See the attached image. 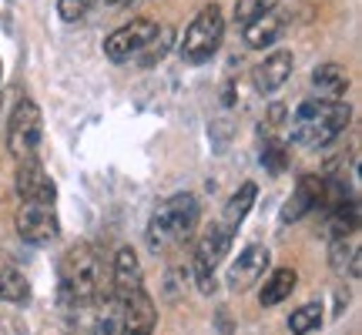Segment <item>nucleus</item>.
Here are the masks:
<instances>
[{
	"mask_svg": "<svg viewBox=\"0 0 362 335\" xmlns=\"http://www.w3.org/2000/svg\"><path fill=\"white\" fill-rule=\"evenodd\" d=\"M44 138V117H40L37 101L30 98H21L13 104L11 121H7V151H11L17 161L37 155V144Z\"/></svg>",
	"mask_w": 362,
	"mask_h": 335,
	"instance_id": "nucleus-6",
	"label": "nucleus"
},
{
	"mask_svg": "<svg viewBox=\"0 0 362 335\" xmlns=\"http://www.w3.org/2000/svg\"><path fill=\"white\" fill-rule=\"evenodd\" d=\"M296 285H298V271L296 269H275L269 275V282L262 285V292H259L262 309H275V305H282L285 298L296 292Z\"/></svg>",
	"mask_w": 362,
	"mask_h": 335,
	"instance_id": "nucleus-18",
	"label": "nucleus"
},
{
	"mask_svg": "<svg viewBox=\"0 0 362 335\" xmlns=\"http://www.w3.org/2000/svg\"><path fill=\"white\" fill-rule=\"evenodd\" d=\"M279 7V0H238L235 4V20L245 27L248 20H255V17H262L265 11H275Z\"/></svg>",
	"mask_w": 362,
	"mask_h": 335,
	"instance_id": "nucleus-23",
	"label": "nucleus"
},
{
	"mask_svg": "<svg viewBox=\"0 0 362 335\" xmlns=\"http://www.w3.org/2000/svg\"><path fill=\"white\" fill-rule=\"evenodd\" d=\"M198 218H202L198 198L188 192L175 194V198H168V201L151 215V221H148V245L155 248V252H165V248H171V245L192 242L194 232H198Z\"/></svg>",
	"mask_w": 362,
	"mask_h": 335,
	"instance_id": "nucleus-3",
	"label": "nucleus"
},
{
	"mask_svg": "<svg viewBox=\"0 0 362 335\" xmlns=\"http://www.w3.org/2000/svg\"><path fill=\"white\" fill-rule=\"evenodd\" d=\"M285 27H288L285 13L265 11L262 17H255V20H248V24L242 27V37H245L248 47H255V51H265V47H275V44L282 40Z\"/></svg>",
	"mask_w": 362,
	"mask_h": 335,
	"instance_id": "nucleus-16",
	"label": "nucleus"
},
{
	"mask_svg": "<svg viewBox=\"0 0 362 335\" xmlns=\"http://www.w3.org/2000/svg\"><path fill=\"white\" fill-rule=\"evenodd\" d=\"M171 47H175V30H171L168 24H165V27H158V30H155V37H151L148 44H144L141 54H138L134 61H141L144 67H155L158 61H161V57H165V54L171 51Z\"/></svg>",
	"mask_w": 362,
	"mask_h": 335,
	"instance_id": "nucleus-21",
	"label": "nucleus"
},
{
	"mask_svg": "<svg viewBox=\"0 0 362 335\" xmlns=\"http://www.w3.org/2000/svg\"><path fill=\"white\" fill-rule=\"evenodd\" d=\"M17 194H21V201H34V205H54L57 201V184L44 171L37 155L17 161Z\"/></svg>",
	"mask_w": 362,
	"mask_h": 335,
	"instance_id": "nucleus-11",
	"label": "nucleus"
},
{
	"mask_svg": "<svg viewBox=\"0 0 362 335\" xmlns=\"http://www.w3.org/2000/svg\"><path fill=\"white\" fill-rule=\"evenodd\" d=\"M61 298L71 305H90L104 292V261L98 248L81 242L61 258Z\"/></svg>",
	"mask_w": 362,
	"mask_h": 335,
	"instance_id": "nucleus-2",
	"label": "nucleus"
},
{
	"mask_svg": "<svg viewBox=\"0 0 362 335\" xmlns=\"http://www.w3.org/2000/svg\"><path fill=\"white\" fill-rule=\"evenodd\" d=\"M17 235L30 242V245H47L54 238H61V221L54 205H34L24 201L17 208Z\"/></svg>",
	"mask_w": 362,
	"mask_h": 335,
	"instance_id": "nucleus-8",
	"label": "nucleus"
},
{
	"mask_svg": "<svg viewBox=\"0 0 362 335\" xmlns=\"http://www.w3.org/2000/svg\"><path fill=\"white\" fill-rule=\"evenodd\" d=\"M0 302H13V305H24L30 302V285L17 269L0 265Z\"/></svg>",
	"mask_w": 362,
	"mask_h": 335,
	"instance_id": "nucleus-20",
	"label": "nucleus"
},
{
	"mask_svg": "<svg viewBox=\"0 0 362 335\" xmlns=\"http://www.w3.org/2000/svg\"><path fill=\"white\" fill-rule=\"evenodd\" d=\"M265 269H269V248L248 245L245 252H242V255L228 265V288L242 295V292H248L252 285L259 282Z\"/></svg>",
	"mask_w": 362,
	"mask_h": 335,
	"instance_id": "nucleus-12",
	"label": "nucleus"
},
{
	"mask_svg": "<svg viewBox=\"0 0 362 335\" xmlns=\"http://www.w3.org/2000/svg\"><path fill=\"white\" fill-rule=\"evenodd\" d=\"M322 305L319 302H305V305H298L292 315H288V329L292 335H312L319 325H322Z\"/></svg>",
	"mask_w": 362,
	"mask_h": 335,
	"instance_id": "nucleus-22",
	"label": "nucleus"
},
{
	"mask_svg": "<svg viewBox=\"0 0 362 335\" xmlns=\"http://www.w3.org/2000/svg\"><path fill=\"white\" fill-rule=\"evenodd\" d=\"M221 37H225V13H221L218 4H205L194 13L192 24L185 27L178 51L188 64H205L218 54Z\"/></svg>",
	"mask_w": 362,
	"mask_h": 335,
	"instance_id": "nucleus-4",
	"label": "nucleus"
},
{
	"mask_svg": "<svg viewBox=\"0 0 362 335\" xmlns=\"http://www.w3.org/2000/svg\"><path fill=\"white\" fill-rule=\"evenodd\" d=\"M111 4H115V7H121V4H131V0H111Z\"/></svg>",
	"mask_w": 362,
	"mask_h": 335,
	"instance_id": "nucleus-26",
	"label": "nucleus"
},
{
	"mask_svg": "<svg viewBox=\"0 0 362 335\" xmlns=\"http://www.w3.org/2000/svg\"><path fill=\"white\" fill-rule=\"evenodd\" d=\"M312 90L325 101H342L349 90V71L342 64H319L312 71Z\"/></svg>",
	"mask_w": 362,
	"mask_h": 335,
	"instance_id": "nucleus-17",
	"label": "nucleus"
},
{
	"mask_svg": "<svg viewBox=\"0 0 362 335\" xmlns=\"http://www.w3.org/2000/svg\"><path fill=\"white\" fill-rule=\"evenodd\" d=\"M349 117H352V107L346 101H302L292 111V124H288V134H292V144L298 148H325L332 144L349 128Z\"/></svg>",
	"mask_w": 362,
	"mask_h": 335,
	"instance_id": "nucleus-1",
	"label": "nucleus"
},
{
	"mask_svg": "<svg viewBox=\"0 0 362 335\" xmlns=\"http://www.w3.org/2000/svg\"><path fill=\"white\" fill-rule=\"evenodd\" d=\"M329 265H332V271H336V275H349L352 282H359V275H362V242H359V232L332 238V245H329Z\"/></svg>",
	"mask_w": 362,
	"mask_h": 335,
	"instance_id": "nucleus-15",
	"label": "nucleus"
},
{
	"mask_svg": "<svg viewBox=\"0 0 362 335\" xmlns=\"http://www.w3.org/2000/svg\"><path fill=\"white\" fill-rule=\"evenodd\" d=\"M232 235L235 228L225 225V221H211L205 232L198 235V245H194V282L202 292H215V269H218L228 248H232Z\"/></svg>",
	"mask_w": 362,
	"mask_h": 335,
	"instance_id": "nucleus-5",
	"label": "nucleus"
},
{
	"mask_svg": "<svg viewBox=\"0 0 362 335\" xmlns=\"http://www.w3.org/2000/svg\"><path fill=\"white\" fill-rule=\"evenodd\" d=\"M292 67H296V57L288 51H272L269 57L255 67V74H252L255 90H259V94H275V90H282L285 84H288V78H292Z\"/></svg>",
	"mask_w": 362,
	"mask_h": 335,
	"instance_id": "nucleus-14",
	"label": "nucleus"
},
{
	"mask_svg": "<svg viewBox=\"0 0 362 335\" xmlns=\"http://www.w3.org/2000/svg\"><path fill=\"white\" fill-rule=\"evenodd\" d=\"M285 161H288V158H285V144H279V141L265 144V155H262V165L269 168L272 175H279V171L285 168Z\"/></svg>",
	"mask_w": 362,
	"mask_h": 335,
	"instance_id": "nucleus-25",
	"label": "nucleus"
},
{
	"mask_svg": "<svg viewBox=\"0 0 362 335\" xmlns=\"http://www.w3.org/2000/svg\"><path fill=\"white\" fill-rule=\"evenodd\" d=\"M329 205H332V201H329V181L315 178V175H305V178H298L296 192L288 194L279 221H282V225H292V221L305 218L315 208H329Z\"/></svg>",
	"mask_w": 362,
	"mask_h": 335,
	"instance_id": "nucleus-9",
	"label": "nucleus"
},
{
	"mask_svg": "<svg viewBox=\"0 0 362 335\" xmlns=\"http://www.w3.org/2000/svg\"><path fill=\"white\" fill-rule=\"evenodd\" d=\"M155 30H158V20H151V17H138L131 24L117 27L115 34H107V40H104V57L115 61V64L134 61L144 44L155 37Z\"/></svg>",
	"mask_w": 362,
	"mask_h": 335,
	"instance_id": "nucleus-7",
	"label": "nucleus"
},
{
	"mask_svg": "<svg viewBox=\"0 0 362 335\" xmlns=\"http://www.w3.org/2000/svg\"><path fill=\"white\" fill-rule=\"evenodd\" d=\"M255 198H259V188H255V181H245L238 192L228 198V205H225V225H232V228H238L242 221L248 218V211L255 208Z\"/></svg>",
	"mask_w": 362,
	"mask_h": 335,
	"instance_id": "nucleus-19",
	"label": "nucleus"
},
{
	"mask_svg": "<svg viewBox=\"0 0 362 335\" xmlns=\"http://www.w3.org/2000/svg\"><path fill=\"white\" fill-rule=\"evenodd\" d=\"M94 4H101V0H57V13H61V20L67 24H78L88 17V11Z\"/></svg>",
	"mask_w": 362,
	"mask_h": 335,
	"instance_id": "nucleus-24",
	"label": "nucleus"
},
{
	"mask_svg": "<svg viewBox=\"0 0 362 335\" xmlns=\"http://www.w3.org/2000/svg\"><path fill=\"white\" fill-rule=\"evenodd\" d=\"M155 325H158V309L144 288L131 292V295L121 302L117 335H155Z\"/></svg>",
	"mask_w": 362,
	"mask_h": 335,
	"instance_id": "nucleus-10",
	"label": "nucleus"
},
{
	"mask_svg": "<svg viewBox=\"0 0 362 335\" xmlns=\"http://www.w3.org/2000/svg\"><path fill=\"white\" fill-rule=\"evenodd\" d=\"M144 288V275H141V261L134 255V248H117L115 265H111V295L117 302H124L131 292Z\"/></svg>",
	"mask_w": 362,
	"mask_h": 335,
	"instance_id": "nucleus-13",
	"label": "nucleus"
}]
</instances>
